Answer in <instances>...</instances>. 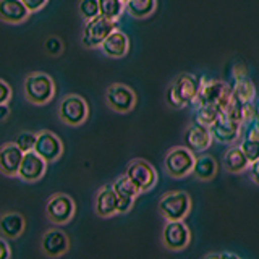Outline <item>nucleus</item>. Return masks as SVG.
Here are the masks:
<instances>
[{
  "label": "nucleus",
  "mask_w": 259,
  "mask_h": 259,
  "mask_svg": "<svg viewBox=\"0 0 259 259\" xmlns=\"http://www.w3.org/2000/svg\"><path fill=\"white\" fill-rule=\"evenodd\" d=\"M23 93L32 105H46L55 96V83L47 73L32 71L23 81Z\"/></svg>",
  "instance_id": "1"
},
{
  "label": "nucleus",
  "mask_w": 259,
  "mask_h": 259,
  "mask_svg": "<svg viewBox=\"0 0 259 259\" xmlns=\"http://www.w3.org/2000/svg\"><path fill=\"white\" fill-rule=\"evenodd\" d=\"M199 81L190 73L178 75L174 83L167 89V102L174 109H183L188 104H193L198 96Z\"/></svg>",
  "instance_id": "2"
},
{
  "label": "nucleus",
  "mask_w": 259,
  "mask_h": 259,
  "mask_svg": "<svg viewBox=\"0 0 259 259\" xmlns=\"http://www.w3.org/2000/svg\"><path fill=\"white\" fill-rule=\"evenodd\" d=\"M193 201L186 191H168L159 199V214L164 221H185L191 212Z\"/></svg>",
  "instance_id": "3"
},
{
  "label": "nucleus",
  "mask_w": 259,
  "mask_h": 259,
  "mask_svg": "<svg viewBox=\"0 0 259 259\" xmlns=\"http://www.w3.org/2000/svg\"><path fill=\"white\" fill-rule=\"evenodd\" d=\"M60 121L68 126H79L88 120L89 107L88 102L78 94H67L59 104V110H57Z\"/></svg>",
  "instance_id": "4"
},
{
  "label": "nucleus",
  "mask_w": 259,
  "mask_h": 259,
  "mask_svg": "<svg viewBox=\"0 0 259 259\" xmlns=\"http://www.w3.org/2000/svg\"><path fill=\"white\" fill-rule=\"evenodd\" d=\"M194 152L190 151L186 146H177L172 148L164 159V168L165 174L172 178H185L191 175L194 167Z\"/></svg>",
  "instance_id": "5"
},
{
  "label": "nucleus",
  "mask_w": 259,
  "mask_h": 259,
  "mask_svg": "<svg viewBox=\"0 0 259 259\" xmlns=\"http://www.w3.org/2000/svg\"><path fill=\"white\" fill-rule=\"evenodd\" d=\"M115 29H117L115 21L99 15V16H96V18L86 21L83 36H81V44L88 49L101 47V44L107 39V36Z\"/></svg>",
  "instance_id": "6"
},
{
  "label": "nucleus",
  "mask_w": 259,
  "mask_h": 259,
  "mask_svg": "<svg viewBox=\"0 0 259 259\" xmlns=\"http://www.w3.org/2000/svg\"><path fill=\"white\" fill-rule=\"evenodd\" d=\"M75 210H76L75 201L65 193L52 194L46 204V215L55 225L68 224L73 219V215H75Z\"/></svg>",
  "instance_id": "7"
},
{
  "label": "nucleus",
  "mask_w": 259,
  "mask_h": 259,
  "mask_svg": "<svg viewBox=\"0 0 259 259\" xmlns=\"http://www.w3.org/2000/svg\"><path fill=\"white\" fill-rule=\"evenodd\" d=\"M125 175L135 183V186L141 193L151 191L157 183V172L148 160L135 159L128 164Z\"/></svg>",
  "instance_id": "8"
},
{
  "label": "nucleus",
  "mask_w": 259,
  "mask_h": 259,
  "mask_svg": "<svg viewBox=\"0 0 259 259\" xmlns=\"http://www.w3.org/2000/svg\"><path fill=\"white\" fill-rule=\"evenodd\" d=\"M191 243V230L183 221L165 222L162 230V245L168 251H183Z\"/></svg>",
  "instance_id": "9"
},
{
  "label": "nucleus",
  "mask_w": 259,
  "mask_h": 259,
  "mask_svg": "<svg viewBox=\"0 0 259 259\" xmlns=\"http://www.w3.org/2000/svg\"><path fill=\"white\" fill-rule=\"evenodd\" d=\"M105 102L109 109L118 113L132 112L136 105V94L130 86L121 83H113L105 91Z\"/></svg>",
  "instance_id": "10"
},
{
  "label": "nucleus",
  "mask_w": 259,
  "mask_h": 259,
  "mask_svg": "<svg viewBox=\"0 0 259 259\" xmlns=\"http://www.w3.org/2000/svg\"><path fill=\"white\" fill-rule=\"evenodd\" d=\"M36 144H34V152L39 154L47 164L59 160L62 152H63V143L55 133L49 132V130H40L36 133Z\"/></svg>",
  "instance_id": "11"
},
{
  "label": "nucleus",
  "mask_w": 259,
  "mask_h": 259,
  "mask_svg": "<svg viewBox=\"0 0 259 259\" xmlns=\"http://www.w3.org/2000/svg\"><path fill=\"white\" fill-rule=\"evenodd\" d=\"M230 86L225 84L224 81L212 79V78H201L198 96L194 99V105H217L222 99L224 94L229 91Z\"/></svg>",
  "instance_id": "12"
},
{
  "label": "nucleus",
  "mask_w": 259,
  "mask_h": 259,
  "mask_svg": "<svg viewBox=\"0 0 259 259\" xmlns=\"http://www.w3.org/2000/svg\"><path fill=\"white\" fill-rule=\"evenodd\" d=\"M46 170H47V162L34 151H29V152H24L21 165L18 168V175L16 177L26 183H34L44 177Z\"/></svg>",
  "instance_id": "13"
},
{
  "label": "nucleus",
  "mask_w": 259,
  "mask_h": 259,
  "mask_svg": "<svg viewBox=\"0 0 259 259\" xmlns=\"http://www.w3.org/2000/svg\"><path fill=\"white\" fill-rule=\"evenodd\" d=\"M40 248L47 257H60L70 249V238L63 230L51 229L42 235Z\"/></svg>",
  "instance_id": "14"
},
{
  "label": "nucleus",
  "mask_w": 259,
  "mask_h": 259,
  "mask_svg": "<svg viewBox=\"0 0 259 259\" xmlns=\"http://www.w3.org/2000/svg\"><path fill=\"white\" fill-rule=\"evenodd\" d=\"M210 135H212V140L221 143V144H233L235 141H238L241 138V123L238 121H233L230 118H227L221 115L217 118V121L209 128Z\"/></svg>",
  "instance_id": "15"
},
{
  "label": "nucleus",
  "mask_w": 259,
  "mask_h": 259,
  "mask_svg": "<svg viewBox=\"0 0 259 259\" xmlns=\"http://www.w3.org/2000/svg\"><path fill=\"white\" fill-rule=\"evenodd\" d=\"M112 186L118 196V214H126L128 210L133 207L135 199L140 196L141 191L136 188L135 183L130 180L126 175L118 177L117 180L112 183Z\"/></svg>",
  "instance_id": "16"
},
{
  "label": "nucleus",
  "mask_w": 259,
  "mask_h": 259,
  "mask_svg": "<svg viewBox=\"0 0 259 259\" xmlns=\"http://www.w3.org/2000/svg\"><path fill=\"white\" fill-rule=\"evenodd\" d=\"M24 152L13 141L5 143L0 148V172L5 177H16L21 165Z\"/></svg>",
  "instance_id": "17"
},
{
  "label": "nucleus",
  "mask_w": 259,
  "mask_h": 259,
  "mask_svg": "<svg viewBox=\"0 0 259 259\" xmlns=\"http://www.w3.org/2000/svg\"><path fill=\"white\" fill-rule=\"evenodd\" d=\"M94 210L99 217H112L118 214V196L112 185H105L97 191L94 199Z\"/></svg>",
  "instance_id": "18"
},
{
  "label": "nucleus",
  "mask_w": 259,
  "mask_h": 259,
  "mask_svg": "<svg viewBox=\"0 0 259 259\" xmlns=\"http://www.w3.org/2000/svg\"><path fill=\"white\" fill-rule=\"evenodd\" d=\"M212 141L214 140H212V135L209 132V128L201 126L198 123L190 125L185 132V144H186V148L193 152L202 154L206 149L210 148Z\"/></svg>",
  "instance_id": "19"
},
{
  "label": "nucleus",
  "mask_w": 259,
  "mask_h": 259,
  "mask_svg": "<svg viewBox=\"0 0 259 259\" xmlns=\"http://www.w3.org/2000/svg\"><path fill=\"white\" fill-rule=\"evenodd\" d=\"M128 49H130L128 36L120 29L112 31L107 36V39L101 44V51L104 52V55L110 57V59H121V57H125L128 54Z\"/></svg>",
  "instance_id": "20"
},
{
  "label": "nucleus",
  "mask_w": 259,
  "mask_h": 259,
  "mask_svg": "<svg viewBox=\"0 0 259 259\" xmlns=\"http://www.w3.org/2000/svg\"><path fill=\"white\" fill-rule=\"evenodd\" d=\"M29 10L21 0H0V20L8 24H20L29 18Z\"/></svg>",
  "instance_id": "21"
},
{
  "label": "nucleus",
  "mask_w": 259,
  "mask_h": 259,
  "mask_svg": "<svg viewBox=\"0 0 259 259\" xmlns=\"http://www.w3.org/2000/svg\"><path fill=\"white\" fill-rule=\"evenodd\" d=\"M217 160L209 154H199L194 159V167L191 175L201 182H210L217 175Z\"/></svg>",
  "instance_id": "22"
},
{
  "label": "nucleus",
  "mask_w": 259,
  "mask_h": 259,
  "mask_svg": "<svg viewBox=\"0 0 259 259\" xmlns=\"http://www.w3.org/2000/svg\"><path fill=\"white\" fill-rule=\"evenodd\" d=\"M224 167L227 172H230V174H241V172H245V170H248L249 160L245 156V152L241 151L240 146H232V148H229V151L224 154Z\"/></svg>",
  "instance_id": "23"
},
{
  "label": "nucleus",
  "mask_w": 259,
  "mask_h": 259,
  "mask_svg": "<svg viewBox=\"0 0 259 259\" xmlns=\"http://www.w3.org/2000/svg\"><path fill=\"white\" fill-rule=\"evenodd\" d=\"M24 217L18 212H7L0 217V232L7 238H18L24 232Z\"/></svg>",
  "instance_id": "24"
},
{
  "label": "nucleus",
  "mask_w": 259,
  "mask_h": 259,
  "mask_svg": "<svg viewBox=\"0 0 259 259\" xmlns=\"http://www.w3.org/2000/svg\"><path fill=\"white\" fill-rule=\"evenodd\" d=\"M232 96L235 101H238L240 104H249L254 102L256 99V88L254 83L248 76L235 79V83L232 86Z\"/></svg>",
  "instance_id": "25"
},
{
  "label": "nucleus",
  "mask_w": 259,
  "mask_h": 259,
  "mask_svg": "<svg viewBox=\"0 0 259 259\" xmlns=\"http://www.w3.org/2000/svg\"><path fill=\"white\" fill-rule=\"evenodd\" d=\"M157 7V0H128L125 4V10L130 16L136 20L148 18L154 13Z\"/></svg>",
  "instance_id": "26"
},
{
  "label": "nucleus",
  "mask_w": 259,
  "mask_h": 259,
  "mask_svg": "<svg viewBox=\"0 0 259 259\" xmlns=\"http://www.w3.org/2000/svg\"><path fill=\"white\" fill-rule=\"evenodd\" d=\"M219 117H221V112L217 110L215 105H196L193 120H194V123H198L201 126L210 128L217 121Z\"/></svg>",
  "instance_id": "27"
},
{
  "label": "nucleus",
  "mask_w": 259,
  "mask_h": 259,
  "mask_svg": "<svg viewBox=\"0 0 259 259\" xmlns=\"http://www.w3.org/2000/svg\"><path fill=\"white\" fill-rule=\"evenodd\" d=\"M99 2V13L109 20L117 21L125 12L123 0H97Z\"/></svg>",
  "instance_id": "28"
},
{
  "label": "nucleus",
  "mask_w": 259,
  "mask_h": 259,
  "mask_svg": "<svg viewBox=\"0 0 259 259\" xmlns=\"http://www.w3.org/2000/svg\"><path fill=\"white\" fill-rule=\"evenodd\" d=\"M79 15L84 21L99 16V2L97 0H79Z\"/></svg>",
  "instance_id": "29"
},
{
  "label": "nucleus",
  "mask_w": 259,
  "mask_h": 259,
  "mask_svg": "<svg viewBox=\"0 0 259 259\" xmlns=\"http://www.w3.org/2000/svg\"><path fill=\"white\" fill-rule=\"evenodd\" d=\"M241 151L245 152L249 164L259 159V140H251V138H243L240 144Z\"/></svg>",
  "instance_id": "30"
},
{
  "label": "nucleus",
  "mask_w": 259,
  "mask_h": 259,
  "mask_svg": "<svg viewBox=\"0 0 259 259\" xmlns=\"http://www.w3.org/2000/svg\"><path fill=\"white\" fill-rule=\"evenodd\" d=\"M36 133L32 132H21L16 140L13 141L23 152H29V151H34V144H36Z\"/></svg>",
  "instance_id": "31"
},
{
  "label": "nucleus",
  "mask_w": 259,
  "mask_h": 259,
  "mask_svg": "<svg viewBox=\"0 0 259 259\" xmlns=\"http://www.w3.org/2000/svg\"><path fill=\"white\" fill-rule=\"evenodd\" d=\"M44 49H46V52H47L49 55L59 57V55L63 52V42H62V40H60L59 37H57V36H51V37H47V39H46Z\"/></svg>",
  "instance_id": "32"
},
{
  "label": "nucleus",
  "mask_w": 259,
  "mask_h": 259,
  "mask_svg": "<svg viewBox=\"0 0 259 259\" xmlns=\"http://www.w3.org/2000/svg\"><path fill=\"white\" fill-rule=\"evenodd\" d=\"M10 99H12V88L4 79H0V104H8Z\"/></svg>",
  "instance_id": "33"
},
{
  "label": "nucleus",
  "mask_w": 259,
  "mask_h": 259,
  "mask_svg": "<svg viewBox=\"0 0 259 259\" xmlns=\"http://www.w3.org/2000/svg\"><path fill=\"white\" fill-rule=\"evenodd\" d=\"M21 2L26 5V8L29 10V13H34V12H39L42 10V8L46 7V4L49 2V0H21Z\"/></svg>",
  "instance_id": "34"
},
{
  "label": "nucleus",
  "mask_w": 259,
  "mask_h": 259,
  "mask_svg": "<svg viewBox=\"0 0 259 259\" xmlns=\"http://www.w3.org/2000/svg\"><path fill=\"white\" fill-rule=\"evenodd\" d=\"M248 172H249L251 182L259 186V159L254 160V162H251L249 167H248Z\"/></svg>",
  "instance_id": "35"
},
{
  "label": "nucleus",
  "mask_w": 259,
  "mask_h": 259,
  "mask_svg": "<svg viewBox=\"0 0 259 259\" xmlns=\"http://www.w3.org/2000/svg\"><path fill=\"white\" fill-rule=\"evenodd\" d=\"M232 73H233V78L235 79L246 78L248 76V68L243 63H235V67L232 68Z\"/></svg>",
  "instance_id": "36"
},
{
  "label": "nucleus",
  "mask_w": 259,
  "mask_h": 259,
  "mask_svg": "<svg viewBox=\"0 0 259 259\" xmlns=\"http://www.w3.org/2000/svg\"><path fill=\"white\" fill-rule=\"evenodd\" d=\"M12 256V251H10V246H8V243L0 238V259H10Z\"/></svg>",
  "instance_id": "37"
},
{
  "label": "nucleus",
  "mask_w": 259,
  "mask_h": 259,
  "mask_svg": "<svg viewBox=\"0 0 259 259\" xmlns=\"http://www.w3.org/2000/svg\"><path fill=\"white\" fill-rule=\"evenodd\" d=\"M8 115H10V107H8V104H0V121H4Z\"/></svg>",
  "instance_id": "38"
},
{
  "label": "nucleus",
  "mask_w": 259,
  "mask_h": 259,
  "mask_svg": "<svg viewBox=\"0 0 259 259\" xmlns=\"http://www.w3.org/2000/svg\"><path fill=\"white\" fill-rule=\"evenodd\" d=\"M222 254V259H241L238 254H235V253H221Z\"/></svg>",
  "instance_id": "39"
},
{
  "label": "nucleus",
  "mask_w": 259,
  "mask_h": 259,
  "mask_svg": "<svg viewBox=\"0 0 259 259\" xmlns=\"http://www.w3.org/2000/svg\"><path fill=\"white\" fill-rule=\"evenodd\" d=\"M202 259H222V254L221 253H209V254H206Z\"/></svg>",
  "instance_id": "40"
},
{
  "label": "nucleus",
  "mask_w": 259,
  "mask_h": 259,
  "mask_svg": "<svg viewBox=\"0 0 259 259\" xmlns=\"http://www.w3.org/2000/svg\"><path fill=\"white\" fill-rule=\"evenodd\" d=\"M123 2H125V4H126V2H128V0H123Z\"/></svg>",
  "instance_id": "41"
}]
</instances>
